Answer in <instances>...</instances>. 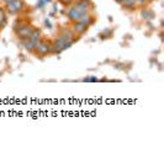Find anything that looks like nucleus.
I'll return each mask as SVG.
<instances>
[{
  "mask_svg": "<svg viewBox=\"0 0 164 144\" xmlns=\"http://www.w3.org/2000/svg\"><path fill=\"white\" fill-rule=\"evenodd\" d=\"M33 32V28H32V26H26L24 25L22 27L20 28H17L16 30V33H17V36L20 37L21 39H25V38H28L30 35Z\"/></svg>",
  "mask_w": 164,
  "mask_h": 144,
  "instance_id": "obj_1",
  "label": "nucleus"
},
{
  "mask_svg": "<svg viewBox=\"0 0 164 144\" xmlns=\"http://www.w3.org/2000/svg\"><path fill=\"white\" fill-rule=\"evenodd\" d=\"M22 9H24V3H22L21 0H11L9 3V5H7V10L13 14L19 12V11Z\"/></svg>",
  "mask_w": 164,
  "mask_h": 144,
  "instance_id": "obj_2",
  "label": "nucleus"
},
{
  "mask_svg": "<svg viewBox=\"0 0 164 144\" xmlns=\"http://www.w3.org/2000/svg\"><path fill=\"white\" fill-rule=\"evenodd\" d=\"M51 47L52 46L48 42H40L38 46L36 47V52L38 55H42L43 57V55H46L51 52Z\"/></svg>",
  "mask_w": 164,
  "mask_h": 144,
  "instance_id": "obj_3",
  "label": "nucleus"
},
{
  "mask_svg": "<svg viewBox=\"0 0 164 144\" xmlns=\"http://www.w3.org/2000/svg\"><path fill=\"white\" fill-rule=\"evenodd\" d=\"M27 39L31 43H33V46H35V47H37V46H38V43L41 42V33H40V31H35V30H33V32L30 35V37ZM35 49H36V48H35Z\"/></svg>",
  "mask_w": 164,
  "mask_h": 144,
  "instance_id": "obj_4",
  "label": "nucleus"
},
{
  "mask_svg": "<svg viewBox=\"0 0 164 144\" xmlns=\"http://www.w3.org/2000/svg\"><path fill=\"white\" fill-rule=\"evenodd\" d=\"M81 16V12L80 11H78L75 7H72L69 11H68V18L70 21H74V22H78L79 21V18Z\"/></svg>",
  "mask_w": 164,
  "mask_h": 144,
  "instance_id": "obj_5",
  "label": "nucleus"
},
{
  "mask_svg": "<svg viewBox=\"0 0 164 144\" xmlns=\"http://www.w3.org/2000/svg\"><path fill=\"white\" fill-rule=\"evenodd\" d=\"M78 22H81V24L87 25L88 27H89V26H90L93 22H94V18H93L91 15L84 12V14H81V16H80V18H79V21H78Z\"/></svg>",
  "mask_w": 164,
  "mask_h": 144,
  "instance_id": "obj_6",
  "label": "nucleus"
},
{
  "mask_svg": "<svg viewBox=\"0 0 164 144\" xmlns=\"http://www.w3.org/2000/svg\"><path fill=\"white\" fill-rule=\"evenodd\" d=\"M73 31L77 33V35H83V33H85L88 31V26L81 24V22H77L75 25H74V28Z\"/></svg>",
  "mask_w": 164,
  "mask_h": 144,
  "instance_id": "obj_7",
  "label": "nucleus"
},
{
  "mask_svg": "<svg viewBox=\"0 0 164 144\" xmlns=\"http://www.w3.org/2000/svg\"><path fill=\"white\" fill-rule=\"evenodd\" d=\"M75 9L78 10V11H80L81 14H84V12H87V11L90 9V3L89 1H85V0H83L81 3H79L78 5H75L74 6Z\"/></svg>",
  "mask_w": 164,
  "mask_h": 144,
  "instance_id": "obj_8",
  "label": "nucleus"
},
{
  "mask_svg": "<svg viewBox=\"0 0 164 144\" xmlns=\"http://www.w3.org/2000/svg\"><path fill=\"white\" fill-rule=\"evenodd\" d=\"M61 36H62L65 41H68V42H72V43H73V41H74V33H73L72 31H69V30H64Z\"/></svg>",
  "mask_w": 164,
  "mask_h": 144,
  "instance_id": "obj_9",
  "label": "nucleus"
},
{
  "mask_svg": "<svg viewBox=\"0 0 164 144\" xmlns=\"http://www.w3.org/2000/svg\"><path fill=\"white\" fill-rule=\"evenodd\" d=\"M0 25H1V27L6 25V17H5V12H4L3 9H0Z\"/></svg>",
  "mask_w": 164,
  "mask_h": 144,
  "instance_id": "obj_10",
  "label": "nucleus"
},
{
  "mask_svg": "<svg viewBox=\"0 0 164 144\" xmlns=\"http://www.w3.org/2000/svg\"><path fill=\"white\" fill-rule=\"evenodd\" d=\"M135 3H136V0H124V5L128 6V7L133 6V4H135Z\"/></svg>",
  "mask_w": 164,
  "mask_h": 144,
  "instance_id": "obj_11",
  "label": "nucleus"
},
{
  "mask_svg": "<svg viewBox=\"0 0 164 144\" xmlns=\"http://www.w3.org/2000/svg\"><path fill=\"white\" fill-rule=\"evenodd\" d=\"M84 81H98V79H96V78H85L84 79Z\"/></svg>",
  "mask_w": 164,
  "mask_h": 144,
  "instance_id": "obj_12",
  "label": "nucleus"
},
{
  "mask_svg": "<svg viewBox=\"0 0 164 144\" xmlns=\"http://www.w3.org/2000/svg\"><path fill=\"white\" fill-rule=\"evenodd\" d=\"M61 1H62L63 4H69L70 1H73V0H61Z\"/></svg>",
  "mask_w": 164,
  "mask_h": 144,
  "instance_id": "obj_13",
  "label": "nucleus"
},
{
  "mask_svg": "<svg viewBox=\"0 0 164 144\" xmlns=\"http://www.w3.org/2000/svg\"><path fill=\"white\" fill-rule=\"evenodd\" d=\"M0 28H1V25H0Z\"/></svg>",
  "mask_w": 164,
  "mask_h": 144,
  "instance_id": "obj_14",
  "label": "nucleus"
}]
</instances>
